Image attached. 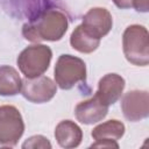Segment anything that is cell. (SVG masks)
Returning a JSON list of instances; mask_svg holds the SVG:
<instances>
[{
	"instance_id": "obj_13",
	"label": "cell",
	"mask_w": 149,
	"mask_h": 149,
	"mask_svg": "<svg viewBox=\"0 0 149 149\" xmlns=\"http://www.w3.org/2000/svg\"><path fill=\"white\" fill-rule=\"evenodd\" d=\"M22 79L19 72L9 65L0 66V95H16L21 92Z\"/></svg>"
},
{
	"instance_id": "obj_6",
	"label": "cell",
	"mask_w": 149,
	"mask_h": 149,
	"mask_svg": "<svg viewBox=\"0 0 149 149\" xmlns=\"http://www.w3.org/2000/svg\"><path fill=\"white\" fill-rule=\"evenodd\" d=\"M57 92V85L49 77L38 76L22 80V95L34 104H43L54 98Z\"/></svg>"
},
{
	"instance_id": "obj_12",
	"label": "cell",
	"mask_w": 149,
	"mask_h": 149,
	"mask_svg": "<svg viewBox=\"0 0 149 149\" xmlns=\"http://www.w3.org/2000/svg\"><path fill=\"white\" fill-rule=\"evenodd\" d=\"M55 137L62 148H76L81 142L83 132L76 122L63 120L55 128Z\"/></svg>"
},
{
	"instance_id": "obj_8",
	"label": "cell",
	"mask_w": 149,
	"mask_h": 149,
	"mask_svg": "<svg viewBox=\"0 0 149 149\" xmlns=\"http://www.w3.org/2000/svg\"><path fill=\"white\" fill-rule=\"evenodd\" d=\"M125 134V125L119 120H108L93 128L91 135L95 140L92 147L119 148L116 141Z\"/></svg>"
},
{
	"instance_id": "obj_14",
	"label": "cell",
	"mask_w": 149,
	"mask_h": 149,
	"mask_svg": "<svg viewBox=\"0 0 149 149\" xmlns=\"http://www.w3.org/2000/svg\"><path fill=\"white\" fill-rule=\"evenodd\" d=\"M71 47L83 54H91L100 44V40L92 36L81 24L77 26L70 36Z\"/></svg>"
},
{
	"instance_id": "obj_10",
	"label": "cell",
	"mask_w": 149,
	"mask_h": 149,
	"mask_svg": "<svg viewBox=\"0 0 149 149\" xmlns=\"http://www.w3.org/2000/svg\"><path fill=\"white\" fill-rule=\"evenodd\" d=\"M125 85V79L120 74L107 73L99 80L98 90L94 95L109 107L121 98Z\"/></svg>"
},
{
	"instance_id": "obj_7",
	"label": "cell",
	"mask_w": 149,
	"mask_h": 149,
	"mask_svg": "<svg viewBox=\"0 0 149 149\" xmlns=\"http://www.w3.org/2000/svg\"><path fill=\"white\" fill-rule=\"evenodd\" d=\"M123 116L128 121H140L149 115V94L147 91L134 90L127 92L121 100Z\"/></svg>"
},
{
	"instance_id": "obj_3",
	"label": "cell",
	"mask_w": 149,
	"mask_h": 149,
	"mask_svg": "<svg viewBox=\"0 0 149 149\" xmlns=\"http://www.w3.org/2000/svg\"><path fill=\"white\" fill-rule=\"evenodd\" d=\"M52 51L48 45L33 44L23 49L17 56L16 63L26 78H35L42 76L49 68Z\"/></svg>"
},
{
	"instance_id": "obj_16",
	"label": "cell",
	"mask_w": 149,
	"mask_h": 149,
	"mask_svg": "<svg viewBox=\"0 0 149 149\" xmlns=\"http://www.w3.org/2000/svg\"><path fill=\"white\" fill-rule=\"evenodd\" d=\"M132 7H134L137 12H148L149 3L148 0H133Z\"/></svg>"
},
{
	"instance_id": "obj_9",
	"label": "cell",
	"mask_w": 149,
	"mask_h": 149,
	"mask_svg": "<svg viewBox=\"0 0 149 149\" xmlns=\"http://www.w3.org/2000/svg\"><path fill=\"white\" fill-rule=\"evenodd\" d=\"M81 26L92 36L101 40L112 29L113 19L111 13L106 8L94 7V8H91L84 15Z\"/></svg>"
},
{
	"instance_id": "obj_2",
	"label": "cell",
	"mask_w": 149,
	"mask_h": 149,
	"mask_svg": "<svg viewBox=\"0 0 149 149\" xmlns=\"http://www.w3.org/2000/svg\"><path fill=\"white\" fill-rule=\"evenodd\" d=\"M122 49L129 63L147 66L149 63V35L147 28L140 24L128 26L122 35Z\"/></svg>"
},
{
	"instance_id": "obj_1",
	"label": "cell",
	"mask_w": 149,
	"mask_h": 149,
	"mask_svg": "<svg viewBox=\"0 0 149 149\" xmlns=\"http://www.w3.org/2000/svg\"><path fill=\"white\" fill-rule=\"evenodd\" d=\"M68 17L58 9H48L36 21L23 26L22 34L26 40L38 41H59L68 30Z\"/></svg>"
},
{
	"instance_id": "obj_5",
	"label": "cell",
	"mask_w": 149,
	"mask_h": 149,
	"mask_svg": "<svg viewBox=\"0 0 149 149\" xmlns=\"http://www.w3.org/2000/svg\"><path fill=\"white\" fill-rule=\"evenodd\" d=\"M24 132V123L20 111L12 106L0 107V146H15Z\"/></svg>"
},
{
	"instance_id": "obj_15",
	"label": "cell",
	"mask_w": 149,
	"mask_h": 149,
	"mask_svg": "<svg viewBox=\"0 0 149 149\" xmlns=\"http://www.w3.org/2000/svg\"><path fill=\"white\" fill-rule=\"evenodd\" d=\"M22 148H51V143L47 137L42 135H35L29 137L22 144Z\"/></svg>"
},
{
	"instance_id": "obj_4",
	"label": "cell",
	"mask_w": 149,
	"mask_h": 149,
	"mask_svg": "<svg viewBox=\"0 0 149 149\" xmlns=\"http://www.w3.org/2000/svg\"><path fill=\"white\" fill-rule=\"evenodd\" d=\"M86 79V64L72 55H61L55 65V81L62 90H70Z\"/></svg>"
},
{
	"instance_id": "obj_11",
	"label": "cell",
	"mask_w": 149,
	"mask_h": 149,
	"mask_svg": "<svg viewBox=\"0 0 149 149\" xmlns=\"http://www.w3.org/2000/svg\"><path fill=\"white\" fill-rule=\"evenodd\" d=\"M108 113V106L98 99L92 97L91 99L80 101L74 108L76 119L84 125H93L101 121Z\"/></svg>"
},
{
	"instance_id": "obj_17",
	"label": "cell",
	"mask_w": 149,
	"mask_h": 149,
	"mask_svg": "<svg viewBox=\"0 0 149 149\" xmlns=\"http://www.w3.org/2000/svg\"><path fill=\"white\" fill-rule=\"evenodd\" d=\"M116 7L121 8V9H127L130 8L133 5V0H112Z\"/></svg>"
}]
</instances>
